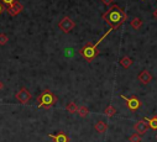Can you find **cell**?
Returning a JSON list of instances; mask_svg holds the SVG:
<instances>
[{"label": "cell", "instance_id": "603a6c76", "mask_svg": "<svg viewBox=\"0 0 157 142\" xmlns=\"http://www.w3.org/2000/svg\"><path fill=\"white\" fill-rule=\"evenodd\" d=\"M3 89H4V83L0 82V90H3Z\"/></svg>", "mask_w": 157, "mask_h": 142}, {"label": "cell", "instance_id": "cb8c5ba5", "mask_svg": "<svg viewBox=\"0 0 157 142\" xmlns=\"http://www.w3.org/2000/svg\"><path fill=\"white\" fill-rule=\"evenodd\" d=\"M153 16H155V17H156V19H157V9H156V10H155V11H153Z\"/></svg>", "mask_w": 157, "mask_h": 142}, {"label": "cell", "instance_id": "7c38bea8", "mask_svg": "<svg viewBox=\"0 0 157 142\" xmlns=\"http://www.w3.org/2000/svg\"><path fill=\"white\" fill-rule=\"evenodd\" d=\"M144 120L147 122L148 127L152 130H157V115H153L152 118H144Z\"/></svg>", "mask_w": 157, "mask_h": 142}, {"label": "cell", "instance_id": "3957f363", "mask_svg": "<svg viewBox=\"0 0 157 142\" xmlns=\"http://www.w3.org/2000/svg\"><path fill=\"white\" fill-rule=\"evenodd\" d=\"M57 101V96L50 92V90H44L40 95L37 96V104L38 108H44V109H50L56 104Z\"/></svg>", "mask_w": 157, "mask_h": 142}, {"label": "cell", "instance_id": "e0dca14e", "mask_svg": "<svg viewBox=\"0 0 157 142\" xmlns=\"http://www.w3.org/2000/svg\"><path fill=\"white\" fill-rule=\"evenodd\" d=\"M141 25H142V21H141V19H139V17H134V19L130 21V26H131L134 30H139V28L141 27Z\"/></svg>", "mask_w": 157, "mask_h": 142}, {"label": "cell", "instance_id": "9a60e30c", "mask_svg": "<svg viewBox=\"0 0 157 142\" xmlns=\"http://www.w3.org/2000/svg\"><path fill=\"white\" fill-rule=\"evenodd\" d=\"M77 114H79L81 118H87V116L89 115V110H88L87 106L81 105V106H78V111H77Z\"/></svg>", "mask_w": 157, "mask_h": 142}, {"label": "cell", "instance_id": "30bf717a", "mask_svg": "<svg viewBox=\"0 0 157 142\" xmlns=\"http://www.w3.org/2000/svg\"><path fill=\"white\" fill-rule=\"evenodd\" d=\"M47 136H48L50 138H52L55 142H68V141H69V137H68L63 131H61V132H58V133H56V135L48 133Z\"/></svg>", "mask_w": 157, "mask_h": 142}, {"label": "cell", "instance_id": "277c9868", "mask_svg": "<svg viewBox=\"0 0 157 142\" xmlns=\"http://www.w3.org/2000/svg\"><path fill=\"white\" fill-rule=\"evenodd\" d=\"M58 27L64 32V33H69L74 27H75V22L68 17V16H63V19L58 22Z\"/></svg>", "mask_w": 157, "mask_h": 142}, {"label": "cell", "instance_id": "8fae6325", "mask_svg": "<svg viewBox=\"0 0 157 142\" xmlns=\"http://www.w3.org/2000/svg\"><path fill=\"white\" fill-rule=\"evenodd\" d=\"M119 63H120V65L123 67V68H125V69H129L131 65H132V59L129 57V56H124L120 61H119Z\"/></svg>", "mask_w": 157, "mask_h": 142}, {"label": "cell", "instance_id": "ffe728a7", "mask_svg": "<svg viewBox=\"0 0 157 142\" xmlns=\"http://www.w3.org/2000/svg\"><path fill=\"white\" fill-rule=\"evenodd\" d=\"M15 2H16V0H2V3H3L4 5H8V6L11 5V4H14Z\"/></svg>", "mask_w": 157, "mask_h": 142}, {"label": "cell", "instance_id": "5b68a950", "mask_svg": "<svg viewBox=\"0 0 157 142\" xmlns=\"http://www.w3.org/2000/svg\"><path fill=\"white\" fill-rule=\"evenodd\" d=\"M120 98L126 101V105H128V108H129L130 111H136V110L140 109L141 101H140L136 96H130V98H128V96H125V95H120Z\"/></svg>", "mask_w": 157, "mask_h": 142}, {"label": "cell", "instance_id": "44dd1931", "mask_svg": "<svg viewBox=\"0 0 157 142\" xmlns=\"http://www.w3.org/2000/svg\"><path fill=\"white\" fill-rule=\"evenodd\" d=\"M113 2H114V0H101V3H103L104 5H106V6L111 5V4H113Z\"/></svg>", "mask_w": 157, "mask_h": 142}, {"label": "cell", "instance_id": "2e32d148", "mask_svg": "<svg viewBox=\"0 0 157 142\" xmlns=\"http://www.w3.org/2000/svg\"><path fill=\"white\" fill-rule=\"evenodd\" d=\"M115 114H116V109L113 105H108L105 108V110H104V115H106L108 118H113Z\"/></svg>", "mask_w": 157, "mask_h": 142}, {"label": "cell", "instance_id": "5bb4252c", "mask_svg": "<svg viewBox=\"0 0 157 142\" xmlns=\"http://www.w3.org/2000/svg\"><path fill=\"white\" fill-rule=\"evenodd\" d=\"M66 110H67L69 114H75V113L78 111V105H77L75 103L71 101V103H68V104H67Z\"/></svg>", "mask_w": 157, "mask_h": 142}, {"label": "cell", "instance_id": "ac0fdd59", "mask_svg": "<svg viewBox=\"0 0 157 142\" xmlns=\"http://www.w3.org/2000/svg\"><path fill=\"white\" fill-rule=\"evenodd\" d=\"M8 35L6 33H0V46H4V45H6L8 43Z\"/></svg>", "mask_w": 157, "mask_h": 142}, {"label": "cell", "instance_id": "52a82bcc", "mask_svg": "<svg viewBox=\"0 0 157 142\" xmlns=\"http://www.w3.org/2000/svg\"><path fill=\"white\" fill-rule=\"evenodd\" d=\"M24 10V5L20 3V2H15L14 4L9 5L6 8V13L10 15V16H16L17 14H20L21 11Z\"/></svg>", "mask_w": 157, "mask_h": 142}, {"label": "cell", "instance_id": "4fadbf2b", "mask_svg": "<svg viewBox=\"0 0 157 142\" xmlns=\"http://www.w3.org/2000/svg\"><path fill=\"white\" fill-rule=\"evenodd\" d=\"M94 129H95V131L97 132H99V133H104L105 131H106V129H108V125H106V122L105 121H98L95 125H94Z\"/></svg>", "mask_w": 157, "mask_h": 142}, {"label": "cell", "instance_id": "7a4b0ae2", "mask_svg": "<svg viewBox=\"0 0 157 142\" xmlns=\"http://www.w3.org/2000/svg\"><path fill=\"white\" fill-rule=\"evenodd\" d=\"M113 30H114V28H113V27H110V28H109V30H108V31H106V32L103 35V36H101V37H100V39H99V40H98L95 43L88 42V43H87V45H86V46H84V47L81 50V54L84 57V59H86V61L92 62V61H93V59H94V58L98 56V50H97V47L99 46V43H100V42H101V41H103V40H104L106 36H108V35H109V33H110Z\"/></svg>", "mask_w": 157, "mask_h": 142}, {"label": "cell", "instance_id": "d6986e66", "mask_svg": "<svg viewBox=\"0 0 157 142\" xmlns=\"http://www.w3.org/2000/svg\"><path fill=\"white\" fill-rule=\"evenodd\" d=\"M129 142H141V136L139 133H132L129 137Z\"/></svg>", "mask_w": 157, "mask_h": 142}, {"label": "cell", "instance_id": "ba28073f", "mask_svg": "<svg viewBox=\"0 0 157 142\" xmlns=\"http://www.w3.org/2000/svg\"><path fill=\"white\" fill-rule=\"evenodd\" d=\"M137 79H139V82L142 83V84H148V83L152 80V74L148 72V70L144 69V70H141V72L139 73Z\"/></svg>", "mask_w": 157, "mask_h": 142}, {"label": "cell", "instance_id": "6da1fadb", "mask_svg": "<svg viewBox=\"0 0 157 142\" xmlns=\"http://www.w3.org/2000/svg\"><path fill=\"white\" fill-rule=\"evenodd\" d=\"M101 17L108 25L116 30L126 21V13L119 5H111L110 9L101 15Z\"/></svg>", "mask_w": 157, "mask_h": 142}, {"label": "cell", "instance_id": "8992f818", "mask_svg": "<svg viewBox=\"0 0 157 142\" xmlns=\"http://www.w3.org/2000/svg\"><path fill=\"white\" fill-rule=\"evenodd\" d=\"M16 99L17 101H20L21 104H27L31 100V93L26 89V88H21L17 93H16Z\"/></svg>", "mask_w": 157, "mask_h": 142}, {"label": "cell", "instance_id": "9c48e42d", "mask_svg": "<svg viewBox=\"0 0 157 142\" xmlns=\"http://www.w3.org/2000/svg\"><path fill=\"white\" fill-rule=\"evenodd\" d=\"M135 131H136V133H139L140 136L141 135H144V133H146L147 132V130H148V125H147V122L142 119V120H140V121H137L136 124H135Z\"/></svg>", "mask_w": 157, "mask_h": 142}, {"label": "cell", "instance_id": "7402d4cb", "mask_svg": "<svg viewBox=\"0 0 157 142\" xmlns=\"http://www.w3.org/2000/svg\"><path fill=\"white\" fill-rule=\"evenodd\" d=\"M4 11H5V6H4V4L2 2H0V15H2Z\"/></svg>", "mask_w": 157, "mask_h": 142}]
</instances>
